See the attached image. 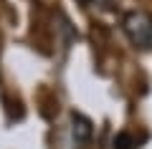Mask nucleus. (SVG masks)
<instances>
[{
    "label": "nucleus",
    "instance_id": "nucleus-1",
    "mask_svg": "<svg viewBox=\"0 0 152 149\" xmlns=\"http://www.w3.org/2000/svg\"><path fill=\"white\" fill-rule=\"evenodd\" d=\"M122 31L129 38V43L140 51L152 48V15L147 10H129L122 18Z\"/></svg>",
    "mask_w": 152,
    "mask_h": 149
},
{
    "label": "nucleus",
    "instance_id": "nucleus-4",
    "mask_svg": "<svg viewBox=\"0 0 152 149\" xmlns=\"http://www.w3.org/2000/svg\"><path fill=\"white\" fill-rule=\"evenodd\" d=\"M84 3H91V5H104V3H109V0H84Z\"/></svg>",
    "mask_w": 152,
    "mask_h": 149
},
{
    "label": "nucleus",
    "instance_id": "nucleus-2",
    "mask_svg": "<svg viewBox=\"0 0 152 149\" xmlns=\"http://www.w3.org/2000/svg\"><path fill=\"white\" fill-rule=\"evenodd\" d=\"M71 134H74V142L76 144H84V142H89L91 139V134H94V126H91V121H89L84 114H71Z\"/></svg>",
    "mask_w": 152,
    "mask_h": 149
},
{
    "label": "nucleus",
    "instance_id": "nucleus-3",
    "mask_svg": "<svg viewBox=\"0 0 152 149\" xmlns=\"http://www.w3.org/2000/svg\"><path fill=\"white\" fill-rule=\"evenodd\" d=\"M134 147H137V139L129 132H119L114 137V149H134Z\"/></svg>",
    "mask_w": 152,
    "mask_h": 149
}]
</instances>
